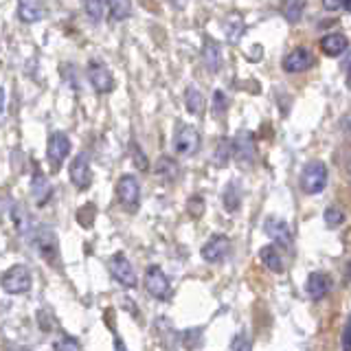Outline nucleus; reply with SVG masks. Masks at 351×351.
<instances>
[{
    "label": "nucleus",
    "instance_id": "393cba45",
    "mask_svg": "<svg viewBox=\"0 0 351 351\" xmlns=\"http://www.w3.org/2000/svg\"><path fill=\"white\" fill-rule=\"evenodd\" d=\"M110 16L114 20H125L132 14V0H106Z\"/></svg>",
    "mask_w": 351,
    "mask_h": 351
},
{
    "label": "nucleus",
    "instance_id": "dca6fc26",
    "mask_svg": "<svg viewBox=\"0 0 351 351\" xmlns=\"http://www.w3.org/2000/svg\"><path fill=\"white\" fill-rule=\"evenodd\" d=\"M349 49V38L345 33H327V36L321 38V51L327 55V58H340L345 51Z\"/></svg>",
    "mask_w": 351,
    "mask_h": 351
},
{
    "label": "nucleus",
    "instance_id": "c85d7f7f",
    "mask_svg": "<svg viewBox=\"0 0 351 351\" xmlns=\"http://www.w3.org/2000/svg\"><path fill=\"white\" fill-rule=\"evenodd\" d=\"M224 29H226V36H228V40L230 42H237L239 38H241V33H244V22H241V18H230L226 25H224Z\"/></svg>",
    "mask_w": 351,
    "mask_h": 351
},
{
    "label": "nucleus",
    "instance_id": "f8f14e48",
    "mask_svg": "<svg viewBox=\"0 0 351 351\" xmlns=\"http://www.w3.org/2000/svg\"><path fill=\"white\" fill-rule=\"evenodd\" d=\"M88 80H90L93 88L97 93H110L114 88V77L110 73V69L101 62H90L88 64Z\"/></svg>",
    "mask_w": 351,
    "mask_h": 351
},
{
    "label": "nucleus",
    "instance_id": "2eb2a0df",
    "mask_svg": "<svg viewBox=\"0 0 351 351\" xmlns=\"http://www.w3.org/2000/svg\"><path fill=\"white\" fill-rule=\"evenodd\" d=\"M305 292L312 301H321L332 292V279L325 272H310L305 279Z\"/></svg>",
    "mask_w": 351,
    "mask_h": 351
},
{
    "label": "nucleus",
    "instance_id": "e433bc0d",
    "mask_svg": "<svg viewBox=\"0 0 351 351\" xmlns=\"http://www.w3.org/2000/svg\"><path fill=\"white\" fill-rule=\"evenodd\" d=\"M343 130L351 136V114H345V117H343Z\"/></svg>",
    "mask_w": 351,
    "mask_h": 351
},
{
    "label": "nucleus",
    "instance_id": "ea45409f",
    "mask_svg": "<svg viewBox=\"0 0 351 351\" xmlns=\"http://www.w3.org/2000/svg\"><path fill=\"white\" fill-rule=\"evenodd\" d=\"M5 101H7V95H5L3 88H0V112L5 110Z\"/></svg>",
    "mask_w": 351,
    "mask_h": 351
},
{
    "label": "nucleus",
    "instance_id": "c9c22d12",
    "mask_svg": "<svg viewBox=\"0 0 351 351\" xmlns=\"http://www.w3.org/2000/svg\"><path fill=\"white\" fill-rule=\"evenodd\" d=\"M132 156H134V160H136V167H138V169H143V171L147 169V158H145V156H143V154H141L138 145H134V147H132Z\"/></svg>",
    "mask_w": 351,
    "mask_h": 351
},
{
    "label": "nucleus",
    "instance_id": "79ce46f5",
    "mask_svg": "<svg viewBox=\"0 0 351 351\" xmlns=\"http://www.w3.org/2000/svg\"><path fill=\"white\" fill-rule=\"evenodd\" d=\"M347 86H349V88H351V69H349V71H347Z\"/></svg>",
    "mask_w": 351,
    "mask_h": 351
},
{
    "label": "nucleus",
    "instance_id": "bb28decb",
    "mask_svg": "<svg viewBox=\"0 0 351 351\" xmlns=\"http://www.w3.org/2000/svg\"><path fill=\"white\" fill-rule=\"evenodd\" d=\"M323 219H325L327 228H338L345 222V211L340 206H327L325 213H323Z\"/></svg>",
    "mask_w": 351,
    "mask_h": 351
},
{
    "label": "nucleus",
    "instance_id": "39448f33",
    "mask_svg": "<svg viewBox=\"0 0 351 351\" xmlns=\"http://www.w3.org/2000/svg\"><path fill=\"white\" fill-rule=\"evenodd\" d=\"M200 147V132L193 125H180L173 136V152L182 158H189Z\"/></svg>",
    "mask_w": 351,
    "mask_h": 351
},
{
    "label": "nucleus",
    "instance_id": "f704fd0d",
    "mask_svg": "<svg viewBox=\"0 0 351 351\" xmlns=\"http://www.w3.org/2000/svg\"><path fill=\"white\" fill-rule=\"evenodd\" d=\"M340 347H343V351H351V316L347 318V323L343 327V338H340Z\"/></svg>",
    "mask_w": 351,
    "mask_h": 351
},
{
    "label": "nucleus",
    "instance_id": "9b49d317",
    "mask_svg": "<svg viewBox=\"0 0 351 351\" xmlns=\"http://www.w3.org/2000/svg\"><path fill=\"white\" fill-rule=\"evenodd\" d=\"M233 156L244 162V165H252L257 158V145H255V138H252L250 132L241 130L237 132V136L233 141Z\"/></svg>",
    "mask_w": 351,
    "mask_h": 351
},
{
    "label": "nucleus",
    "instance_id": "a211bd4d",
    "mask_svg": "<svg viewBox=\"0 0 351 351\" xmlns=\"http://www.w3.org/2000/svg\"><path fill=\"white\" fill-rule=\"evenodd\" d=\"M259 259H261L263 266H266V268H268L270 272H274V274L283 272V268H285L283 255H281V250H279V246H277V244H268V246H263V248L259 250Z\"/></svg>",
    "mask_w": 351,
    "mask_h": 351
},
{
    "label": "nucleus",
    "instance_id": "2f4dec72",
    "mask_svg": "<svg viewBox=\"0 0 351 351\" xmlns=\"http://www.w3.org/2000/svg\"><path fill=\"white\" fill-rule=\"evenodd\" d=\"M230 351H252V340L246 334H237L233 338V345H230Z\"/></svg>",
    "mask_w": 351,
    "mask_h": 351
},
{
    "label": "nucleus",
    "instance_id": "7ed1b4c3",
    "mask_svg": "<svg viewBox=\"0 0 351 351\" xmlns=\"http://www.w3.org/2000/svg\"><path fill=\"white\" fill-rule=\"evenodd\" d=\"M31 283H33V277H31V270L27 266H11L5 274L3 279H0V285H3V290L11 296H18V294H27L31 290Z\"/></svg>",
    "mask_w": 351,
    "mask_h": 351
},
{
    "label": "nucleus",
    "instance_id": "473e14b6",
    "mask_svg": "<svg viewBox=\"0 0 351 351\" xmlns=\"http://www.w3.org/2000/svg\"><path fill=\"white\" fill-rule=\"evenodd\" d=\"M226 106H228V97H226L224 90H219V88H217V90L213 93V112L222 114L226 110Z\"/></svg>",
    "mask_w": 351,
    "mask_h": 351
},
{
    "label": "nucleus",
    "instance_id": "5701e85b",
    "mask_svg": "<svg viewBox=\"0 0 351 351\" xmlns=\"http://www.w3.org/2000/svg\"><path fill=\"white\" fill-rule=\"evenodd\" d=\"M222 202H224V208L226 211H237V208L241 206V189L237 186V182H228L226 189L222 193Z\"/></svg>",
    "mask_w": 351,
    "mask_h": 351
},
{
    "label": "nucleus",
    "instance_id": "ddd939ff",
    "mask_svg": "<svg viewBox=\"0 0 351 351\" xmlns=\"http://www.w3.org/2000/svg\"><path fill=\"white\" fill-rule=\"evenodd\" d=\"M69 173H71V182L80 191H84V189L90 186L93 171H90V162H88L86 154H77V156L73 158V162H71V167H69Z\"/></svg>",
    "mask_w": 351,
    "mask_h": 351
},
{
    "label": "nucleus",
    "instance_id": "a19ab883",
    "mask_svg": "<svg viewBox=\"0 0 351 351\" xmlns=\"http://www.w3.org/2000/svg\"><path fill=\"white\" fill-rule=\"evenodd\" d=\"M345 69H347V71L351 69V51H349V55H347V60H345Z\"/></svg>",
    "mask_w": 351,
    "mask_h": 351
},
{
    "label": "nucleus",
    "instance_id": "20e7f679",
    "mask_svg": "<svg viewBox=\"0 0 351 351\" xmlns=\"http://www.w3.org/2000/svg\"><path fill=\"white\" fill-rule=\"evenodd\" d=\"M145 290L156 301H167L171 296V283L160 266H149L145 270Z\"/></svg>",
    "mask_w": 351,
    "mask_h": 351
},
{
    "label": "nucleus",
    "instance_id": "aec40b11",
    "mask_svg": "<svg viewBox=\"0 0 351 351\" xmlns=\"http://www.w3.org/2000/svg\"><path fill=\"white\" fill-rule=\"evenodd\" d=\"M18 16L27 25H36L44 16L42 0H18Z\"/></svg>",
    "mask_w": 351,
    "mask_h": 351
},
{
    "label": "nucleus",
    "instance_id": "0eeeda50",
    "mask_svg": "<svg viewBox=\"0 0 351 351\" xmlns=\"http://www.w3.org/2000/svg\"><path fill=\"white\" fill-rule=\"evenodd\" d=\"M314 66V53L305 47H296L292 49L288 55L283 58L281 62V69L288 73V75H299V73H305L310 71Z\"/></svg>",
    "mask_w": 351,
    "mask_h": 351
},
{
    "label": "nucleus",
    "instance_id": "6e6552de",
    "mask_svg": "<svg viewBox=\"0 0 351 351\" xmlns=\"http://www.w3.org/2000/svg\"><path fill=\"white\" fill-rule=\"evenodd\" d=\"M71 152V138L64 134V132H53V134L49 136V145H47V158L51 162L53 171H58L66 156H69Z\"/></svg>",
    "mask_w": 351,
    "mask_h": 351
},
{
    "label": "nucleus",
    "instance_id": "b1692460",
    "mask_svg": "<svg viewBox=\"0 0 351 351\" xmlns=\"http://www.w3.org/2000/svg\"><path fill=\"white\" fill-rule=\"evenodd\" d=\"M305 11V0H283L281 3V14L288 22H299Z\"/></svg>",
    "mask_w": 351,
    "mask_h": 351
},
{
    "label": "nucleus",
    "instance_id": "7c9ffc66",
    "mask_svg": "<svg viewBox=\"0 0 351 351\" xmlns=\"http://www.w3.org/2000/svg\"><path fill=\"white\" fill-rule=\"evenodd\" d=\"M230 154H233V145H230L228 141H219L217 143V149H215V162L217 165H226Z\"/></svg>",
    "mask_w": 351,
    "mask_h": 351
},
{
    "label": "nucleus",
    "instance_id": "58836bf2",
    "mask_svg": "<svg viewBox=\"0 0 351 351\" xmlns=\"http://www.w3.org/2000/svg\"><path fill=\"white\" fill-rule=\"evenodd\" d=\"M114 351H130L125 345H123V340H121V338H117L114 340Z\"/></svg>",
    "mask_w": 351,
    "mask_h": 351
},
{
    "label": "nucleus",
    "instance_id": "f3484780",
    "mask_svg": "<svg viewBox=\"0 0 351 351\" xmlns=\"http://www.w3.org/2000/svg\"><path fill=\"white\" fill-rule=\"evenodd\" d=\"M53 195V189H51V182L47 180V176H44L40 169L33 173L31 178V197L36 200V204L44 206Z\"/></svg>",
    "mask_w": 351,
    "mask_h": 351
},
{
    "label": "nucleus",
    "instance_id": "4468645a",
    "mask_svg": "<svg viewBox=\"0 0 351 351\" xmlns=\"http://www.w3.org/2000/svg\"><path fill=\"white\" fill-rule=\"evenodd\" d=\"M263 230L268 233L270 239H274V244L279 248H290L292 246V228L290 224L281 217H268L266 224H263Z\"/></svg>",
    "mask_w": 351,
    "mask_h": 351
},
{
    "label": "nucleus",
    "instance_id": "c756f323",
    "mask_svg": "<svg viewBox=\"0 0 351 351\" xmlns=\"http://www.w3.org/2000/svg\"><path fill=\"white\" fill-rule=\"evenodd\" d=\"M53 351H82V347H80V343H77V338L62 336V338L55 340Z\"/></svg>",
    "mask_w": 351,
    "mask_h": 351
},
{
    "label": "nucleus",
    "instance_id": "f03ea898",
    "mask_svg": "<svg viewBox=\"0 0 351 351\" xmlns=\"http://www.w3.org/2000/svg\"><path fill=\"white\" fill-rule=\"evenodd\" d=\"M329 180V171H327V165L321 160H312L307 162L305 167L301 169L299 176V184H301V191L307 195H318Z\"/></svg>",
    "mask_w": 351,
    "mask_h": 351
},
{
    "label": "nucleus",
    "instance_id": "6ab92c4d",
    "mask_svg": "<svg viewBox=\"0 0 351 351\" xmlns=\"http://www.w3.org/2000/svg\"><path fill=\"white\" fill-rule=\"evenodd\" d=\"M202 60H204V66L211 73H217L219 69H222V47L211 40V38H206L204 40V47H202Z\"/></svg>",
    "mask_w": 351,
    "mask_h": 351
},
{
    "label": "nucleus",
    "instance_id": "a878e982",
    "mask_svg": "<svg viewBox=\"0 0 351 351\" xmlns=\"http://www.w3.org/2000/svg\"><path fill=\"white\" fill-rule=\"evenodd\" d=\"M156 173L160 176L162 180H173L176 176H178V165H176L173 158L162 156V158H158V162H156Z\"/></svg>",
    "mask_w": 351,
    "mask_h": 351
},
{
    "label": "nucleus",
    "instance_id": "f257e3e1",
    "mask_svg": "<svg viewBox=\"0 0 351 351\" xmlns=\"http://www.w3.org/2000/svg\"><path fill=\"white\" fill-rule=\"evenodd\" d=\"M33 241V246L40 252V257L51 263V266H58L60 263V241H58V235H55V230L49 228V226H36L33 230V235L29 237Z\"/></svg>",
    "mask_w": 351,
    "mask_h": 351
},
{
    "label": "nucleus",
    "instance_id": "4c0bfd02",
    "mask_svg": "<svg viewBox=\"0 0 351 351\" xmlns=\"http://www.w3.org/2000/svg\"><path fill=\"white\" fill-rule=\"evenodd\" d=\"M169 3H171L176 9H184L186 5H189V0H169Z\"/></svg>",
    "mask_w": 351,
    "mask_h": 351
},
{
    "label": "nucleus",
    "instance_id": "9d476101",
    "mask_svg": "<svg viewBox=\"0 0 351 351\" xmlns=\"http://www.w3.org/2000/svg\"><path fill=\"white\" fill-rule=\"evenodd\" d=\"M202 259L208 263H219L230 255V239L226 235H213L202 246Z\"/></svg>",
    "mask_w": 351,
    "mask_h": 351
},
{
    "label": "nucleus",
    "instance_id": "4be33fe9",
    "mask_svg": "<svg viewBox=\"0 0 351 351\" xmlns=\"http://www.w3.org/2000/svg\"><path fill=\"white\" fill-rule=\"evenodd\" d=\"M184 106H186V110H189L191 114H202L204 99H202V93L197 90L195 86H186V90H184Z\"/></svg>",
    "mask_w": 351,
    "mask_h": 351
},
{
    "label": "nucleus",
    "instance_id": "423d86ee",
    "mask_svg": "<svg viewBox=\"0 0 351 351\" xmlns=\"http://www.w3.org/2000/svg\"><path fill=\"white\" fill-rule=\"evenodd\" d=\"M117 197L119 202L123 204V208L128 211H136L138 202H141V184L134 176H121V180L117 182Z\"/></svg>",
    "mask_w": 351,
    "mask_h": 351
},
{
    "label": "nucleus",
    "instance_id": "412c9836",
    "mask_svg": "<svg viewBox=\"0 0 351 351\" xmlns=\"http://www.w3.org/2000/svg\"><path fill=\"white\" fill-rule=\"evenodd\" d=\"M11 219H14L16 230H18L20 235H25V237H31L33 235V230H36V224H33L29 211L22 204H16L14 206V211H11Z\"/></svg>",
    "mask_w": 351,
    "mask_h": 351
},
{
    "label": "nucleus",
    "instance_id": "72a5a7b5",
    "mask_svg": "<svg viewBox=\"0 0 351 351\" xmlns=\"http://www.w3.org/2000/svg\"><path fill=\"white\" fill-rule=\"evenodd\" d=\"M327 11H351V0H323Z\"/></svg>",
    "mask_w": 351,
    "mask_h": 351
},
{
    "label": "nucleus",
    "instance_id": "cd10ccee",
    "mask_svg": "<svg viewBox=\"0 0 351 351\" xmlns=\"http://www.w3.org/2000/svg\"><path fill=\"white\" fill-rule=\"evenodd\" d=\"M82 5H84L86 16L90 18L95 25L97 22H101V18H104V3L101 0H82Z\"/></svg>",
    "mask_w": 351,
    "mask_h": 351
},
{
    "label": "nucleus",
    "instance_id": "1a4fd4ad",
    "mask_svg": "<svg viewBox=\"0 0 351 351\" xmlns=\"http://www.w3.org/2000/svg\"><path fill=\"white\" fill-rule=\"evenodd\" d=\"M108 268H110V274L114 277V281H119L123 288H136V283H138V279H136V272H134V266L128 261V257L125 255H114L112 259H110V263H108Z\"/></svg>",
    "mask_w": 351,
    "mask_h": 351
}]
</instances>
